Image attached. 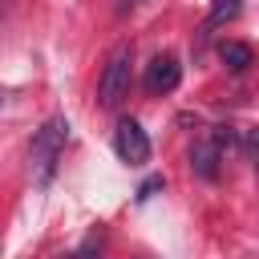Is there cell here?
<instances>
[{
  "label": "cell",
  "instance_id": "cell-1",
  "mask_svg": "<svg viewBox=\"0 0 259 259\" xmlns=\"http://www.w3.org/2000/svg\"><path fill=\"white\" fill-rule=\"evenodd\" d=\"M65 142H69V121L65 117H49L36 134H32V150H28V162H32V178L36 182H49L61 154H65Z\"/></svg>",
  "mask_w": 259,
  "mask_h": 259
},
{
  "label": "cell",
  "instance_id": "cell-6",
  "mask_svg": "<svg viewBox=\"0 0 259 259\" xmlns=\"http://www.w3.org/2000/svg\"><path fill=\"white\" fill-rule=\"evenodd\" d=\"M219 57H223V65L231 73H247L251 69V45H243V40H223L219 45Z\"/></svg>",
  "mask_w": 259,
  "mask_h": 259
},
{
  "label": "cell",
  "instance_id": "cell-8",
  "mask_svg": "<svg viewBox=\"0 0 259 259\" xmlns=\"http://www.w3.org/2000/svg\"><path fill=\"white\" fill-rule=\"evenodd\" d=\"M158 186H162V178H150V182H142V190H138V198H150V194H154Z\"/></svg>",
  "mask_w": 259,
  "mask_h": 259
},
{
  "label": "cell",
  "instance_id": "cell-2",
  "mask_svg": "<svg viewBox=\"0 0 259 259\" xmlns=\"http://www.w3.org/2000/svg\"><path fill=\"white\" fill-rule=\"evenodd\" d=\"M130 77H134V49L130 45H117L101 69V81H97V105L101 109H113L125 101L130 93Z\"/></svg>",
  "mask_w": 259,
  "mask_h": 259
},
{
  "label": "cell",
  "instance_id": "cell-5",
  "mask_svg": "<svg viewBox=\"0 0 259 259\" xmlns=\"http://www.w3.org/2000/svg\"><path fill=\"white\" fill-rule=\"evenodd\" d=\"M219 158H223V146L214 138H202L194 150H190V170L198 178H219Z\"/></svg>",
  "mask_w": 259,
  "mask_h": 259
},
{
  "label": "cell",
  "instance_id": "cell-4",
  "mask_svg": "<svg viewBox=\"0 0 259 259\" xmlns=\"http://www.w3.org/2000/svg\"><path fill=\"white\" fill-rule=\"evenodd\" d=\"M178 81H182V65H178V57L174 53H158L150 65H146V93H170V89H178Z\"/></svg>",
  "mask_w": 259,
  "mask_h": 259
},
{
  "label": "cell",
  "instance_id": "cell-7",
  "mask_svg": "<svg viewBox=\"0 0 259 259\" xmlns=\"http://www.w3.org/2000/svg\"><path fill=\"white\" fill-rule=\"evenodd\" d=\"M239 8H243L239 0H214V8H210V28H214V24H223V20H235V16H239Z\"/></svg>",
  "mask_w": 259,
  "mask_h": 259
},
{
  "label": "cell",
  "instance_id": "cell-9",
  "mask_svg": "<svg viewBox=\"0 0 259 259\" xmlns=\"http://www.w3.org/2000/svg\"><path fill=\"white\" fill-rule=\"evenodd\" d=\"M138 4H142V0H113V8H117V12H121V16H125V12H134V8H138Z\"/></svg>",
  "mask_w": 259,
  "mask_h": 259
},
{
  "label": "cell",
  "instance_id": "cell-3",
  "mask_svg": "<svg viewBox=\"0 0 259 259\" xmlns=\"http://www.w3.org/2000/svg\"><path fill=\"white\" fill-rule=\"evenodd\" d=\"M113 154H117L125 166L150 162V138H146L142 121H134V117H121V121H117V130H113Z\"/></svg>",
  "mask_w": 259,
  "mask_h": 259
}]
</instances>
